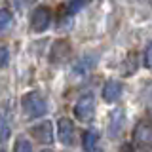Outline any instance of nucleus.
Here are the masks:
<instances>
[{"label":"nucleus","mask_w":152,"mask_h":152,"mask_svg":"<svg viewBox=\"0 0 152 152\" xmlns=\"http://www.w3.org/2000/svg\"><path fill=\"white\" fill-rule=\"evenodd\" d=\"M21 107H23V112L28 120H34V118H42L46 116L48 112V103H46V97L42 95L40 91H28L21 97Z\"/></svg>","instance_id":"obj_1"},{"label":"nucleus","mask_w":152,"mask_h":152,"mask_svg":"<svg viewBox=\"0 0 152 152\" xmlns=\"http://www.w3.org/2000/svg\"><path fill=\"white\" fill-rule=\"evenodd\" d=\"M93 116H95V97H93V93L88 91V93L80 95L78 101H76V104H74V118L78 122L88 124V122L93 120Z\"/></svg>","instance_id":"obj_2"},{"label":"nucleus","mask_w":152,"mask_h":152,"mask_svg":"<svg viewBox=\"0 0 152 152\" xmlns=\"http://www.w3.org/2000/svg\"><path fill=\"white\" fill-rule=\"evenodd\" d=\"M133 145L141 150L152 148V122L150 120L137 122L135 129H133Z\"/></svg>","instance_id":"obj_3"},{"label":"nucleus","mask_w":152,"mask_h":152,"mask_svg":"<svg viewBox=\"0 0 152 152\" xmlns=\"http://www.w3.org/2000/svg\"><path fill=\"white\" fill-rule=\"evenodd\" d=\"M51 25V12L48 6H38L34 8L31 15V28L34 32H44L48 27Z\"/></svg>","instance_id":"obj_4"},{"label":"nucleus","mask_w":152,"mask_h":152,"mask_svg":"<svg viewBox=\"0 0 152 152\" xmlns=\"http://www.w3.org/2000/svg\"><path fill=\"white\" fill-rule=\"evenodd\" d=\"M31 133L36 137L38 142H42V145H51V142H53V126H51L50 120H42V122H38L36 126H32Z\"/></svg>","instance_id":"obj_5"},{"label":"nucleus","mask_w":152,"mask_h":152,"mask_svg":"<svg viewBox=\"0 0 152 152\" xmlns=\"http://www.w3.org/2000/svg\"><path fill=\"white\" fill-rule=\"evenodd\" d=\"M122 93H124V86H122V82H118V80H107L104 86H103V89H101L103 101L108 103V104L116 103L118 99L122 97Z\"/></svg>","instance_id":"obj_6"},{"label":"nucleus","mask_w":152,"mask_h":152,"mask_svg":"<svg viewBox=\"0 0 152 152\" xmlns=\"http://www.w3.org/2000/svg\"><path fill=\"white\" fill-rule=\"evenodd\" d=\"M74 124L72 120H69V118H61L59 122H57V139L63 142L65 146H70L74 142Z\"/></svg>","instance_id":"obj_7"},{"label":"nucleus","mask_w":152,"mask_h":152,"mask_svg":"<svg viewBox=\"0 0 152 152\" xmlns=\"http://www.w3.org/2000/svg\"><path fill=\"white\" fill-rule=\"evenodd\" d=\"M97 55H93V53H86V55H82L78 61L74 63V66H72V72L74 74H88L89 70H93L95 69V65H97Z\"/></svg>","instance_id":"obj_8"},{"label":"nucleus","mask_w":152,"mask_h":152,"mask_svg":"<svg viewBox=\"0 0 152 152\" xmlns=\"http://www.w3.org/2000/svg\"><path fill=\"white\" fill-rule=\"evenodd\" d=\"M124 129V110L118 108V110L112 112L110 116V124H108V135L110 137H118Z\"/></svg>","instance_id":"obj_9"},{"label":"nucleus","mask_w":152,"mask_h":152,"mask_svg":"<svg viewBox=\"0 0 152 152\" xmlns=\"http://www.w3.org/2000/svg\"><path fill=\"white\" fill-rule=\"evenodd\" d=\"M97 142H99V133H97V129L84 131V135H82V146H84L86 152H93L95 148H97Z\"/></svg>","instance_id":"obj_10"},{"label":"nucleus","mask_w":152,"mask_h":152,"mask_svg":"<svg viewBox=\"0 0 152 152\" xmlns=\"http://www.w3.org/2000/svg\"><path fill=\"white\" fill-rule=\"evenodd\" d=\"M13 25V15L6 8H0V32H6Z\"/></svg>","instance_id":"obj_11"},{"label":"nucleus","mask_w":152,"mask_h":152,"mask_svg":"<svg viewBox=\"0 0 152 152\" xmlns=\"http://www.w3.org/2000/svg\"><path fill=\"white\" fill-rule=\"evenodd\" d=\"M13 152H32V145L25 135H19L13 145Z\"/></svg>","instance_id":"obj_12"},{"label":"nucleus","mask_w":152,"mask_h":152,"mask_svg":"<svg viewBox=\"0 0 152 152\" xmlns=\"http://www.w3.org/2000/svg\"><path fill=\"white\" fill-rule=\"evenodd\" d=\"M86 4H88V0H70L65 6V10H66V13H76V12H80Z\"/></svg>","instance_id":"obj_13"},{"label":"nucleus","mask_w":152,"mask_h":152,"mask_svg":"<svg viewBox=\"0 0 152 152\" xmlns=\"http://www.w3.org/2000/svg\"><path fill=\"white\" fill-rule=\"evenodd\" d=\"M142 63H145V66L148 70H152V42L148 46H146V50H145V55H142Z\"/></svg>","instance_id":"obj_14"},{"label":"nucleus","mask_w":152,"mask_h":152,"mask_svg":"<svg viewBox=\"0 0 152 152\" xmlns=\"http://www.w3.org/2000/svg\"><path fill=\"white\" fill-rule=\"evenodd\" d=\"M8 135H10V127H8V124L0 118V141L8 139Z\"/></svg>","instance_id":"obj_15"},{"label":"nucleus","mask_w":152,"mask_h":152,"mask_svg":"<svg viewBox=\"0 0 152 152\" xmlns=\"http://www.w3.org/2000/svg\"><path fill=\"white\" fill-rule=\"evenodd\" d=\"M8 63V48H0V66Z\"/></svg>","instance_id":"obj_16"},{"label":"nucleus","mask_w":152,"mask_h":152,"mask_svg":"<svg viewBox=\"0 0 152 152\" xmlns=\"http://www.w3.org/2000/svg\"><path fill=\"white\" fill-rule=\"evenodd\" d=\"M42 152H53V150H50V148H44V150H42Z\"/></svg>","instance_id":"obj_17"},{"label":"nucleus","mask_w":152,"mask_h":152,"mask_svg":"<svg viewBox=\"0 0 152 152\" xmlns=\"http://www.w3.org/2000/svg\"><path fill=\"white\" fill-rule=\"evenodd\" d=\"M150 122H152V107H150Z\"/></svg>","instance_id":"obj_18"},{"label":"nucleus","mask_w":152,"mask_h":152,"mask_svg":"<svg viewBox=\"0 0 152 152\" xmlns=\"http://www.w3.org/2000/svg\"><path fill=\"white\" fill-rule=\"evenodd\" d=\"M93 152H103V150H99V148H95V150H93Z\"/></svg>","instance_id":"obj_19"}]
</instances>
